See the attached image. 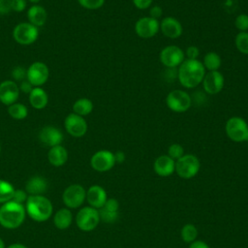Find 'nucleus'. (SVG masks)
I'll use <instances>...</instances> for the list:
<instances>
[{"label":"nucleus","instance_id":"nucleus-1","mask_svg":"<svg viewBox=\"0 0 248 248\" xmlns=\"http://www.w3.org/2000/svg\"><path fill=\"white\" fill-rule=\"evenodd\" d=\"M205 75V69L198 59H185L177 70L179 83L185 88H195L202 83Z\"/></svg>","mask_w":248,"mask_h":248},{"label":"nucleus","instance_id":"nucleus-2","mask_svg":"<svg viewBox=\"0 0 248 248\" xmlns=\"http://www.w3.org/2000/svg\"><path fill=\"white\" fill-rule=\"evenodd\" d=\"M26 213L37 222H44L52 215V203L44 195L28 196L25 202Z\"/></svg>","mask_w":248,"mask_h":248},{"label":"nucleus","instance_id":"nucleus-3","mask_svg":"<svg viewBox=\"0 0 248 248\" xmlns=\"http://www.w3.org/2000/svg\"><path fill=\"white\" fill-rule=\"evenodd\" d=\"M25 214L23 204L13 201L7 202L0 207V225L6 229H16L23 223Z\"/></svg>","mask_w":248,"mask_h":248},{"label":"nucleus","instance_id":"nucleus-4","mask_svg":"<svg viewBox=\"0 0 248 248\" xmlns=\"http://www.w3.org/2000/svg\"><path fill=\"white\" fill-rule=\"evenodd\" d=\"M226 135L229 139L235 142H242L248 140V124L246 121L238 116L229 118L225 125Z\"/></svg>","mask_w":248,"mask_h":248},{"label":"nucleus","instance_id":"nucleus-5","mask_svg":"<svg viewBox=\"0 0 248 248\" xmlns=\"http://www.w3.org/2000/svg\"><path fill=\"white\" fill-rule=\"evenodd\" d=\"M200 160L193 154H184L181 158L176 160L174 170L184 179L194 177L200 170Z\"/></svg>","mask_w":248,"mask_h":248},{"label":"nucleus","instance_id":"nucleus-6","mask_svg":"<svg viewBox=\"0 0 248 248\" xmlns=\"http://www.w3.org/2000/svg\"><path fill=\"white\" fill-rule=\"evenodd\" d=\"M39 37V29L30 22H20L13 30L14 40L22 46L32 45Z\"/></svg>","mask_w":248,"mask_h":248},{"label":"nucleus","instance_id":"nucleus-7","mask_svg":"<svg viewBox=\"0 0 248 248\" xmlns=\"http://www.w3.org/2000/svg\"><path fill=\"white\" fill-rule=\"evenodd\" d=\"M166 104L167 107L174 112H185L190 108L192 99L186 91L174 89L167 95Z\"/></svg>","mask_w":248,"mask_h":248},{"label":"nucleus","instance_id":"nucleus-8","mask_svg":"<svg viewBox=\"0 0 248 248\" xmlns=\"http://www.w3.org/2000/svg\"><path fill=\"white\" fill-rule=\"evenodd\" d=\"M100 222V215L98 209L85 206L78 210L76 216V223L79 230L83 232H90L94 230Z\"/></svg>","mask_w":248,"mask_h":248},{"label":"nucleus","instance_id":"nucleus-9","mask_svg":"<svg viewBox=\"0 0 248 248\" xmlns=\"http://www.w3.org/2000/svg\"><path fill=\"white\" fill-rule=\"evenodd\" d=\"M49 76V70L44 62L36 61L27 68L26 79L33 85V87H41L44 85Z\"/></svg>","mask_w":248,"mask_h":248},{"label":"nucleus","instance_id":"nucleus-10","mask_svg":"<svg viewBox=\"0 0 248 248\" xmlns=\"http://www.w3.org/2000/svg\"><path fill=\"white\" fill-rule=\"evenodd\" d=\"M86 199V191L80 184H72L68 186L62 195L64 204L68 208L79 207Z\"/></svg>","mask_w":248,"mask_h":248},{"label":"nucleus","instance_id":"nucleus-11","mask_svg":"<svg viewBox=\"0 0 248 248\" xmlns=\"http://www.w3.org/2000/svg\"><path fill=\"white\" fill-rule=\"evenodd\" d=\"M160 60L167 68H176L185 60V54L179 46H168L161 50Z\"/></svg>","mask_w":248,"mask_h":248},{"label":"nucleus","instance_id":"nucleus-12","mask_svg":"<svg viewBox=\"0 0 248 248\" xmlns=\"http://www.w3.org/2000/svg\"><path fill=\"white\" fill-rule=\"evenodd\" d=\"M64 126L67 133L74 138H81L87 132V122L85 119L74 112L69 113L66 116Z\"/></svg>","mask_w":248,"mask_h":248},{"label":"nucleus","instance_id":"nucleus-13","mask_svg":"<svg viewBox=\"0 0 248 248\" xmlns=\"http://www.w3.org/2000/svg\"><path fill=\"white\" fill-rule=\"evenodd\" d=\"M90 165L93 170L99 172L108 171L115 165L114 153L108 150H99L92 155Z\"/></svg>","mask_w":248,"mask_h":248},{"label":"nucleus","instance_id":"nucleus-14","mask_svg":"<svg viewBox=\"0 0 248 248\" xmlns=\"http://www.w3.org/2000/svg\"><path fill=\"white\" fill-rule=\"evenodd\" d=\"M160 28V23L157 19L150 16L140 17L135 24V31L137 35L143 39L154 37Z\"/></svg>","mask_w":248,"mask_h":248},{"label":"nucleus","instance_id":"nucleus-15","mask_svg":"<svg viewBox=\"0 0 248 248\" xmlns=\"http://www.w3.org/2000/svg\"><path fill=\"white\" fill-rule=\"evenodd\" d=\"M202 83L206 93L214 95L219 93L223 89L225 79L223 75L219 71H211L204 75Z\"/></svg>","mask_w":248,"mask_h":248},{"label":"nucleus","instance_id":"nucleus-16","mask_svg":"<svg viewBox=\"0 0 248 248\" xmlns=\"http://www.w3.org/2000/svg\"><path fill=\"white\" fill-rule=\"evenodd\" d=\"M19 88L14 80H4L0 83V102L5 106L16 103L19 96Z\"/></svg>","mask_w":248,"mask_h":248},{"label":"nucleus","instance_id":"nucleus-17","mask_svg":"<svg viewBox=\"0 0 248 248\" xmlns=\"http://www.w3.org/2000/svg\"><path fill=\"white\" fill-rule=\"evenodd\" d=\"M39 140L44 145L53 147L55 145L61 144L63 140V134L58 128L54 126H45L39 133Z\"/></svg>","mask_w":248,"mask_h":248},{"label":"nucleus","instance_id":"nucleus-18","mask_svg":"<svg viewBox=\"0 0 248 248\" xmlns=\"http://www.w3.org/2000/svg\"><path fill=\"white\" fill-rule=\"evenodd\" d=\"M162 33L170 39H177L182 34V25L178 19L172 16H167L160 22Z\"/></svg>","mask_w":248,"mask_h":248},{"label":"nucleus","instance_id":"nucleus-19","mask_svg":"<svg viewBox=\"0 0 248 248\" xmlns=\"http://www.w3.org/2000/svg\"><path fill=\"white\" fill-rule=\"evenodd\" d=\"M87 202L91 207L96 209L101 208L105 202H107V193L105 189L99 185H92L86 191V199Z\"/></svg>","mask_w":248,"mask_h":248},{"label":"nucleus","instance_id":"nucleus-20","mask_svg":"<svg viewBox=\"0 0 248 248\" xmlns=\"http://www.w3.org/2000/svg\"><path fill=\"white\" fill-rule=\"evenodd\" d=\"M175 162L168 155H161L154 162V170L160 176H169L174 171Z\"/></svg>","mask_w":248,"mask_h":248},{"label":"nucleus","instance_id":"nucleus-21","mask_svg":"<svg viewBox=\"0 0 248 248\" xmlns=\"http://www.w3.org/2000/svg\"><path fill=\"white\" fill-rule=\"evenodd\" d=\"M47 13L46 9L38 4L32 5L27 11V19L28 22L33 24L36 27L44 26L46 22Z\"/></svg>","mask_w":248,"mask_h":248},{"label":"nucleus","instance_id":"nucleus-22","mask_svg":"<svg viewBox=\"0 0 248 248\" xmlns=\"http://www.w3.org/2000/svg\"><path fill=\"white\" fill-rule=\"evenodd\" d=\"M28 95V100L32 108L36 109H43L47 106L48 95L42 87H33Z\"/></svg>","mask_w":248,"mask_h":248},{"label":"nucleus","instance_id":"nucleus-23","mask_svg":"<svg viewBox=\"0 0 248 248\" xmlns=\"http://www.w3.org/2000/svg\"><path fill=\"white\" fill-rule=\"evenodd\" d=\"M47 159L50 165L54 167L63 166L68 160V151L61 144L50 147L47 153Z\"/></svg>","mask_w":248,"mask_h":248},{"label":"nucleus","instance_id":"nucleus-24","mask_svg":"<svg viewBox=\"0 0 248 248\" xmlns=\"http://www.w3.org/2000/svg\"><path fill=\"white\" fill-rule=\"evenodd\" d=\"M47 190V182L42 176L31 177L25 185V191L29 196L43 195Z\"/></svg>","mask_w":248,"mask_h":248},{"label":"nucleus","instance_id":"nucleus-25","mask_svg":"<svg viewBox=\"0 0 248 248\" xmlns=\"http://www.w3.org/2000/svg\"><path fill=\"white\" fill-rule=\"evenodd\" d=\"M73 221V214L69 208L58 209L53 217L54 226L59 230H65L69 228Z\"/></svg>","mask_w":248,"mask_h":248},{"label":"nucleus","instance_id":"nucleus-26","mask_svg":"<svg viewBox=\"0 0 248 248\" xmlns=\"http://www.w3.org/2000/svg\"><path fill=\"white\" fill-rule=\"evenodd\" d=\"M93 108L94 106L91 100L88 98H79L73 105V112L83 117L91 113Z\"/></svg>","mask_w":248,"mask_h":248},{"label":"nucleus","instance_id":"nucleus-27","mask_svg":"<svg viewBox=\"0 0 248 248\" xmlns=\"http://www.w3.org/2000/svg\"><path fill=\"white\" fill-rule=\"evenodd\" d=\"M202 63L204 69L211 72V71H218V69L221 67L222 61H221V57L218 53H216L214 51H209L204 55Z\"/></svg>","mask_w":248,"mask_h":248},{"label":"nucleus","instance_id":"nucleus-28","mask_svg":"<svg viewBox=\"0 0 248 248\" xmlns=\"http://www.w3.org/2000/svg\"><path fill=\"white\" fill-rule=\"evenodd\" d=\"M9 115L16 120H22L28 115V108L25 105L20 103H14L13 105L8 107Z\"/></svg>","mask_w":248,"mask_h":248},{"label":"nucleus","instance_id":"nucleus-29","mask_svg":"<svg viewBox=\"0 0 248 248\" xmlns=\"http://www.w3.org/2000/svg\"><path fill=\"white\" fill-rule=\"evenodd\" d=\"M15 192L14 186L3 179H0V203H5L7 202H10L13 198Z\"/></svg>","mask_w":248,"mask_h":248},{"label":"nucleus","instance_id":"nucleus-30","mask_svg":"<svg viewBox=\"0 0 248 248\" xmlns=\"http://www.w3.org/2000/svg\"><path fill=\"white\" fill-rule=\"evenodd\" d=\"M181 237L186 243L194 242L198 237V229L193 224H186L181 229Z\"/></svg>","mask_w":248,"mask_h":248},{"label":"nucleus","instance_id":"nucleus-31","mask_svg":"<svg viewBox=\"0 0 248 248\" xmlns=\"http://www.w3.org/2000/svg\"><path fill=\"white\" fill-rule=\"evenodd\" d=\"M234 43L239 52L248 54V32H239L235 37Z\"/></svg>","mask_w":248,"mask_h":248},{"label":"nucleus","instance_id":"nucleus-32","mask_svg":"<svg viewBox=\"0 0 248 248\" xmlns=\"http://www.w3.org/2000/svg\"><path fill=\"white\" fill-rule=\"evenodd\" d=\"M99 215H100V220L106 222V223H113L116 221L118 217V212H113L109 211L104 207H101L98 209Z\"/></svg>","mask_w":248,"mask_h":248},{"label":"nucleus","instance_id":"nucleus-33","mask_svg":"<svg viewBox=\"0 0 248 248\" xmlns=\"http://www.w3.org/2000/svg\"><path fill=\"white\" fill-rule=\"evenodd\" d=\"M184 155V149L182 145L179 143H172L170 145L168 149V156H170L172 160L176 161Z\"/></svg>","mask_w":248,"mask_h":248},{"label":"nucleus","instance_id":"nucleus-34","mask_svg":"<svg viewBox=\"0 0 248 248\" xmlns=\"http://www.w3.org/2000/svg\"><path fill=\"white\" fill-rule=\"evenodd\" d=\"M78 2L87 10H97L104 5L105 0H78Z\"/></svg>","mask_w":248,"mask_h":248},{"label":"nucleus","instance_id":"nucleus-35","mask_svg":"<svg viewBox=\"0 0 248 248\" xmlns=\"http://www.w3.org/2000/svg\"><path fill=\"white\" fill-rule=\"evenodd\" d=\"M234 25L240 32H247V30H248V15L241 14V15L237 16L234 20Z\"/></svg>","mask_w":248,"mask_h":248},{"label":"nucleus","instance_id":"nucleus-36","mask_svg":"<svg viewBox=\"0 0 248 248\" xmlns=\"http://www.w3.org/2000/svg\"><path fill=\"white\" fill-rule=\"evenodd\" d=\"M26 74H27V69L21 67V66H16L13 69L12 71V78L14 81H22L26 79Z\"/></svg>","mask_w":248,"mask_h":248},{"label":"nucleus","instance_id":"nucleus-37","mask_svg":"<svg viewBox=\"0 0 248 248\" xmlns=\"http://www.w3.org/2000/svg\"><path fill=\"white\" fill-rule=\"evenodd\" d=\"M27 198H28V196H27L26 191H23L21 189H15V192H14V195H13V198L11 201H13L16 203L23 204L26 202Z\"/></svg>","mask_w":248,"mask_h":248},{"label":"nucleus","instance_id":"nucleus-38","mask_svg":"<svg viewBox=\"0 0 248 248\" xmlns=\"http://www.w3.org/2000/svg\"><path fill=\"white\" fill-rule=\"evenodd\" d=\"M27 2L26 0H11V6H12V11L20 13L26 8Z\"/></svg>","mask_w":248,"mask_h":248},{"label":"nucleus","instance_id":"nucleus-39","mask_svg":"<svg viewBox=\"0 0 248 248\" xmlns=\"http://www.w3.org/2000/svg\"><path fill=\"white\" fill-rule=\"evenodd\" d=\"M12 12L11 0H0V15H8Z\"/></svg>","mask_w":248,"mask_h":248},{"label":"nucleus","instance_id":"nucleus-40","mask_svg":"<svg viewBox=\"0 0 248 248\" xmlns=\"http://www.w3.org/2000/svg\"><path fill=\"white\" fill-rule=\"evenodd\" d=\"M184 54L187 56V59H197V57L200 54V51L197 46H191L186 48V52Z\"/></svg>","mask_w":248,"mask_h":248},{"label":"nucleus","instance_id":"nucleus-41","mask_svg":"<svg viewBox=\"0 0 248 248\" xmlns=\"http://www.w3.org/2000/svg\"><path fill=\"white\" fill-rule=\"evenodd\" d=\"M163 15V10L160 6H152L149 10V16L152 17V18H155L158 20V18H160Z\"/></svg>","mask_w":248,"mask_h":248},{"label":"nucleus","instance_id":"nucleus-42","mask_svg":"<svg viewBox=\"0 0 248 248\" xmlns=\"http://www.w3.org/2000/svg\"><path fill=\"white\" fill-rule=\"evenodd\" d=\"M152 1L153 0H133V3L138 9L145 10L151 6Z\"/></svg>","mask_w":248,"mask_h":248},{"label":"nucleus","instance_id":"nucleus-43","mask_svg":"<svg viewBox=\"0 0 248 248\" xmlns=\"http://www.w3.org/2000/svg\"><path fill=\"white\" fill-rule=\"evenodd\" d=\"M18 88H19V91L29 94L31 92V90L33 89V85L27 79H24V80L20 81Z\"/></svg>","mask_w":248,"mask_h":248},{"label":"nucleus","instance_id":"nucleus-44","mask_svg":"<svg viewBox=\"0 0 248 248\" xmlns=\"http://www.w3.org/2000/svg\"><path fill=\"white\" fill-rule=\"evenodd\" d=\"M189 248H209V246L202 240H195L194 242L190 243Z\"/></svg>","mask_w":248,"mask_h":248},{"label":"nucleus","instance_id":"nucleus-45","mask_svg":"<svg viewBox=\"0 0 248 248\" xmlns=\"http://www.w3.org/2000/svg\"><path fill=\"white\" fill-rule=\"evenodd\" d=\"M114 160L115 163H123L125 161V153L123 151H117L114 153Z\"/></svg>","mask_w":248,"mask_h":248},{"label":"nucleus","instance_id":"nucleus-46","mask_svg":"<svg viewBox=\"0 0 248 248\" xmlns=\"http://www.w3.org/2000/svg\"><path fill=\"white\" fill-rule=\"evenodd\" d=\"M7 248H27V247L21 243H14L9 245Z\"/></svg>","mask_w":248,"mask_h":248},{"label":"nucleus","instance_id":"nucleus-47","mask_svg":"<svg viewBox=\"0 0 248 248\" xmlns=\"http://www.w3.org/2000/svg\"><path fill=\"white\" fill-rule=\"evenodd\" d=\"M0 248H6L5 247V243H4V241H3V239L0 237Z\"/></svg>","mask_w":248,"mask_h":248},{"label":"nucleus","instance_id":"nucleus-48","mask_svg":"<svg viewBox=\"0 0 248 248\" xmlns=\"http://www.w3.org/2000/svg\"><path fill=\"white\" fill-rule=\"evenodd\" d=\"M28 1H29V2H31V3H33V4H34V5H35V4H37V3H39V2H40V1H41V0H28Z\"/></svg>","mask_w":248,"mask_h":248},{"label":"nucleus","instance_id":"nucleus-49","mask_svg":"<svg viewBox=\"0 0 248 248\" xmlns=\"http://www.w3.org/2000/svg\"><path fill=\"white\" fill-rule=\"evenodd\" d=\"M0 151H1V146H0Z\"/></svg>","mask_w":248,"mask_h":248}]
</instances>
